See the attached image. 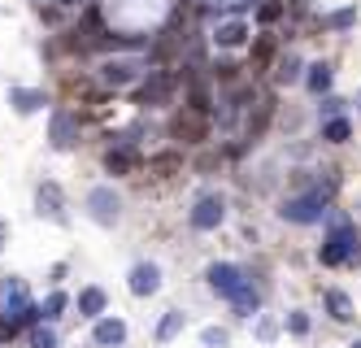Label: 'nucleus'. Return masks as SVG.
<instances>
[{
	"label": "nucleus",
	"instance_id": "f257e3e1",
	"mask_svg": "<svg viewBox=\"0 0 361 348\" xmlns=\"http://www.w3.org/2000/svg\"><path fill=\"white\" fill-rule=\"evenodd\" d=\"M318 257H322V265H357L361 261V239H357V231L348 222H335L331 235L322 239Z\"/></svg>",
	"mask_w": 361,
	"mask_h": 348
},
{
	"label": "nucleus",
	"instance_id": "f03ea898",
	"mask_svg": "<svg viewBox=\"0 0 361 348\" xmlns=\"http://www.w3.org/2000/svg\"><path fill=\"white\" fill-rule=\"evenodd\" d=\"M326 200L331 196H322V192H309V196H292V200H283V218H288V222H322L326 218Z\"/></svg>",
	"mask_w": 361,
	"mask_h": 348
},
{
	"label": "nucleus",
	"instance_id": "7ed1b4c3",
	"mask_svg": "<svg viewBox=\"0 0 361 348\" xmlns=\"http://www.w3.org/2000/svg\"><path fill=\"white\" fill-rule=\"evenodd\" d=\"M204 279H209V287L218 292V296H226V301H231V296H235V292L248 283V279H244V270H240V265H231V261H214Z\"/></svg>",
	"mask_w": 361,
	"mask_h": 348
},
{
	"label": "nucleus",
	"instance_id": "20e7f679",
	"mask_svg": "<svg viewBox=\"0 0 361 348\" xmlns=\"http://www.w3.org/2000/svg\"><path fill=\"white\" fill-rule=\"evenodd\" d=\"M222 218H226L222 196H200V205L192 209V227H196V231H214Z\"/></svg>",
	"mask_w": 361,
	"mask_h": 348
},
{
	"label": "nucleus",
	"instance_id": "39448f33",
	"mask_svg": "<svg viewBox=\"0 0 361 348\" xmlns=\"http://www.w3.org/2000/svg\"><path fill=\"white\" fill-rule=\"evenodd\" d=\"M87 205H92V218L100 227H114L118 222V196L109 192V187H96V192L87 196Z\"/></svg>",
	"mask_w": 361,
	"mask_h": 348
},
{
	"label": "nucleus",
	"instance_id": "423d86ee",
	"mask_svg": "<svg viewBox=\"0 0 361 348\" xmlns=\"http://www.w3.org/2000/svg\"><path fill=\"white\" fill-rule=\"evenodd\" d=\"M157 287H161V270L152 261H140L131 270V292H135V296H152Z\"/></svg>",
	"mask_w": 361,
	"mask_h": 348
},
{
	"label": "nucleus",
	"instance_id": "0eeeda50",
	"mask_svg": "<svg viewBox=\"0 0 361 348\" xmlns=\"http://www.w3.org/2000/svg\"><path fill=\"white\" fill-rule=\"evenodd\" d=\"M74 140H79V122H74V114H57L53 118V148H74Z\"/></svg>",
	"mask_w": 361,
	"mask_h": 348
},
{
	"label": "nucleus",
	"instance_id": "6e6552de",
	"mask_svg": "<svg viewBox=\"0 0 361 348\" xmlns=\"http://www.w3.org/2000/svg\"><path fill=\"white\" fill-rule=\"evenodd\" d=\"M92 340H96L100 348H118V344L126 340V323H118V318H105V323H96Z\"/></svg>",
	"mask_w": 361,
	"mask_h": 348
},
{
	"label": "nucleus",
	"instance_id": "1a4fd4ad",
	"mask_svg": "<svg viewBox=\"0 0 361 348\" xmlns=\"http://www.w3.org/2000/svg\"><path fill=\"white\" fill-rule=\"evenodd\" d=\"M35 205H39V213H48V218L66 222V213H61V192H57V183H44L39 192H35Z\"/></svg>",
	"mask_w": 361,
	"mask_h": 348
},
{
	"label": "nucleus",
	"instance_id": "9d476101",
	"mask_svg": "<svg viewBox=\"0 0 361 348\" xmlns=\"http://www.w3.org/2000/svg\"><path fill=\"white\" fill-rule=\"evenodd\" d=\"M135 66H140V61H109V66L100 70V74H105V83H114V88H126V83H131V78L140 74Z\"/></svg>",
	"mask_w": 361,
	"mask_h": 348
},
{
	"label": "nucleus",
	"instance_id": "9b49d317",
	"mask_svg": "<svg viewBox=\"0 0 361 348\" xmlns=\"http://www.w3.org/2000/svg\"><path fill=\"white\" fill-rule=\"evenodd\" d=\"M9 100H13L18 114H35V109H44V92H31V88H13Z\"/></svg>",
	"mask_w": 361,
	"mask_h": 348
},
{
	"label": "nucleus",
	"instance_id": "f8f14e48",
	"mask_svg": "<svg viewBox=\"0 0 361 348\" xmlns=\"http://www.w3.org/2000/svg\"><path fill=\"white\" fill-rule=\"evenodd\" d=\"M79 313L83 318H100V313H105V292H100V287L79 292Z\"/></svg>",
	"mask_w": 361,
	"mask_h": 348
},
{
	"label": "nucleus",
	"instance_id": "ddd939ff",
	"mask_svg": "<svg viewBox=\"0 0 361 348\" xmlns=\"http://www.w3.org/2000/svg\"><path fill=\"white\" fill-rule=\"evenodd\" d=\"M244 35H248V26L244 22H226V26H218V48H240L244 44Z\"/></svg>",
	"mask_w": 361,
	"mask_h": 348
},
{
	"label": "nucleus",
	"instance_id": "4468645a",
	"mask_svg": "<svg viewBox=\"0 0 361 348\" xmlns=\"http://www.w3.org/2000/svg\"><path fill=\"white\" fill-rule=\"evenodd\" d=\"M231 305H235V313H244V318H248V313H257L262 296H257V287H252V283H244V287L235 292V296H231Z\"/></svg>",
	"mask_w": 361,
	"mask_h": 348
},
{
	"label": "nucleus",
	"instance_id": "2eb2a0df",
	"mask_svg": "<svg viewBox=\"0 0 361 348\" xmlns=\"http://www.w3.org/2000/svg\"><path fill=\"white\" fill-rule=\"evenodd\" d=\"M326 309H331V318H335V323H348V318H353V301L344 296V292H326Z\"/></svg>",
	"mask_w": 361,
	"mask_h": 348
},
{
	"label": "nucleus",
	"instance_id": "dca6fc26",
	"mask_svg": "<svg viewBox=\"0 0 361 348\" xmlns=\"http://www.w3.org/2000/svg\"><path fill=\"white\" fill-rule=\"evenodd\" d=\"M305 83H309V92H314V96H322V92L331 88V66H326V61H318V66H309V74H305Z\"/></svg>",
	"mask_w": 361,
	"mask_h": 348
},
{
	"label": "nucleus",
	"instance_id": "f3484780",
	"mask_svg": "<svg viewBox=\"0 0 361 348\" xmlns=\"http://www.w3.org/2000/svg\"><path fill=\"white\" fill-rule=\"evenodd\" d=\"M178 331H183V313H178V309H170V313L161 318V327H157V340H174Z\"/></svg>",
	"mask_w": 361,
	"mask_h": 348
},
{
	"label": "nucleus",
	"instance_id": "a211bd4d",
	"mask_svg": "<svg viewBox=\"0 0 361 348\" xmlns=\"http://www.w3.org/2000/svg\"><path fill=\"white\" fill-rule=\"evenodd\" d=\"M105 166H109L114 174H126V170L135 166V152H126V148H118V152H109V157H105Z\"/></svg>",
	"mask_w": 361,
	"mask_h": 348
},
{
	"label": "nucleus",
	"instance_id": "6ab92c4d",
	"mask_svg": "<svg viewBox=\"0 0 361 348\" xmlns=\"http://www.w3.org/2000/svg\"><path fill=\"white\" fill-rule=\"evenodd\" d=\"M322 140H331V144H344V140H348V122H344V118H331V122L322 126Z\"/></svg>",
	"mask_w": 361,
	"mask_h": 348
},
{
	"label": "nucleus",
	"instance_id": "aec40b11",
	"mask_svg": "<svg viewBox=\"0 0 361 348\" xmlns=\"http://www.w3.org/2000/svg\"><path fill=\"white\" fill-rule=\"evenodd\" d=\"M66 305H70V301H66V292H53V296L44 301V318L53 323V318H61V309H66Z\"/></svg>",
	"mask_w": 361,
	"mask_h": 348
},
{
	"label": "nucleus",
	"instance_id": "412c9836",
	"mask_svg": "<svg viewBox=\"0 0 361 348\" xmlns=\"http://www.w3.org/2000/svg\"><path fill=\"white\" fill-rule=\"evenodd\" d=\"M31 348H57V335L48 331V327H35L31 331Z\"/></svg>",
	"mask_w": 361,
	"mask_h": 348
},
{
	"label": "nucleus",
	"instance_id": "4be33fe9",
	"mask_svg": "<svg viewBox=\"0 0 361 348\" xmlns=\"http://www.w3.org/2000/svg\"><path fill=\"white\" fill-rule=\"evenodd\" d=\"M353 22H357V9H340V13H331V26H335V31H348Z\"/></svg>",
	"mask_w": 361,
	"mask_h": 348
},
{
	"label": "nucleus",
	"instance_id": "5701e85b",
	"mask_svg": "<svg viewBox=\"0 0 361 348\" xmlns=\"http://www.w3.org/2000/svg\"><path fill=\"white\" fill-rule=\"evenodd\" d=\"M340 109H344V100H340V96H326V100L318 104V114H322V118H335Z\"/></svg>",
	"mask_w": 361,
	"mask_h": 348
},
{
	"label": "nucleus",
	"instance_id": "b1692460",
	"mask_svg": "<svg viewBox=\"0 0 361 348\" xmlns=\"http://www.w3.org/2000/svg\"><path fill=\"white\" fill-rule=\"evenodd\" d=\"M288 331H292V335H305V331H309V318H305V313H288Z\"/></svg>",
	"mask_w": 361,
	"mask_h": 348
},
{
	"label": "nucleus",
	"instance_id": "393cba45",
	"mask_svg": "<svg viewBox=\"0 0 361 348\" xmlns=\"http://www.w3.org/2000/svg\"><path fill=\"white\" fill-rule=\"evenodd\" d=\"M296 70H300V66H296V57H288V61L279 66V83H292V78H296Z\"/></svg>",
	"mask_w": 361,
	"mask_h": 348
},
{
	"label": "nucleus",
	"instance_id": "a878e982",
	"mask_svg": "<svg viewBox=\"0 0 361 348\" xmlns=\"http://www.w3.org/2000/svg\"><path fill=\"white\" fill-rule=\"evenodd\" d=\"M200 340H204V344H209V348H222V344H226V331H218V327H209V331H204Z\"/></svg>",
	"mask_w": 361,
	"mask_h": 348
},
{
	"label": "nucleus",
	"instance_id": "bb28decb",
	"mask_svg": "<svg viewBox=\"0 0 361 348\" xmlns=\"http://www.w3.org/2000/svg\"><path fill=\"white\" fill-rule=\"evenodd\" d=\"M0 244H5V222H0Z\"/></svg>",
	"mask_w": 361,
	"mask_h": 348
},
{
	"label": "nucleus",
	"instance_id": "cd10ccee",
	"mask_svg": "<svg viewBox=\"0 0 361 348\" xmlns=\"http://www.w3.org/2000/svg\"><path fill=\"white\" fill-rule=\"evenodd\" d=\"M348 348H361V340H357V344H348Z\"/></svg>",
	"mask_w": 361,
	"mask_h": 348
}]
</instances>
